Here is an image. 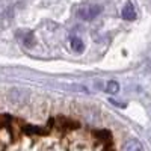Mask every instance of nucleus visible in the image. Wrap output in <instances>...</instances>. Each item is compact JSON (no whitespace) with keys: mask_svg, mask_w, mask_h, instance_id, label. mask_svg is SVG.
<instances>
[{"mask_svg":"<svg viewBox=\"0 0 151 151\" xmlns=\"http://www.w3.org/2000/svg\"><path fill=\"white\" fill-rule=\"evenodd\" d=\"M70 45H71V48L74 50L76 53L83 52V48H85V44H83V41L80 40L79 36H71V40H70Z\"/></svg>","mask_w":151,"mask_h":151,"instance_id":"20e7f679","label":"nucleus"},{"mask_svg":"<svg viewBox=\"0 0 151 151\" xmlns=\"http://www.w3.org/2000/svg\"><path fill=\"white\" fill-rule=\"evenodd\" d=\"M121 15H122L124 20H130V21L134 20V18H136V9H134V6H133L132 3H127V5L122 8Z\"/></svg>","mask_w":151,"mask_h":151,"instance_id":"7ed1b4c3","label":"nucleus"},{"mask_svg":"<svg viewBox=\"0 0 151 151\" xmlns=\"http://www.w3.org/2000/svg\"><path fill=\"white\" fill-rule=\"evenodd\" d=\"M101 14V6L98 5H85L79 9V17L85 21H89Z\"/></svg>","mask_w":151,"mask_h":151,"instance_id":"f257e3e1","label":"nucleus"},{"mask_svg":"<svg viewBox=\"0 0 151 151\" xmlns=\"http://www.w3.org/2000/svg\"><path fill=\"white\" fill-rule=\"evenodd\" d=\"M106 91L109 94H116L119 91V83L115 82V80H109L107 85H106Z\"/></svg>","mask_w":151,"mask_h":151,"instance_id":"39448f33","label":"nucleus"},{"mask_svg":"<svg viewBox=\"0 0 151 151\" xmlns=\"http://www.w3.org/2000/svg\"><path fill=\"white\" fill-rule=\"evenodd\" d=\"M24 132L29 133V134H38V133H44L42 129H36V127H32V125H27L26 129H24Z\"/></svg>","mask_w":151,"mask_h":151,"instance_id":"423d86ee","label":"nucleus"},{"mask_svg":"<svg viewBox=\"0 0 151 151\" xmlns=\"http://www.w3.org/2000/svg\"><path fill=\"white\" fill-rule=\"evenodd\" d=\"M121 151H145V150H144V145L137 139H129L122 145Z\"/></svg>","mask_w":151,"mask_h":151,"instance_id":"f03ea898","label":"nucleus"}]
</instances>
